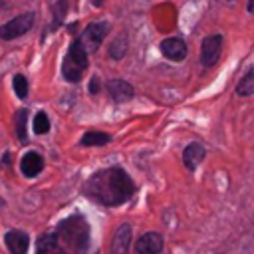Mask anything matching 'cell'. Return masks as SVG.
I'll list each match as a JSON object with an SVG mask.
<instances>
[{
    "mask_svg": "<svg viewBox=\"0 0 254 254\" xmlns=\"http://www.w3.org/2000/svg\"><path fill=\"white\" fill-rule=\"evenodd\" d=\"M103 2H105V0H91V4H93L95 8H99V6H103Z\"/></svg>",
    "mask_w": 254,
    "mask_h": 254,
    "instance_id": "cell-23",
    "label": "cell"
},
{
    "mask_svg": "<svg viewBox=\"0 0 254 254\" xmlns=\"http://www.w3.org/2000/svg\"><path fill=\"white\" fill-rule=\"evenodd\" d=\"M125 52H127V40H125V36L115 38V40L111 42V46H109V56H111L113 60H121V58L125 56Z\"/></svg>",
    "mask_w": 254,
    "mask_h": 254,
    "instance_id": "cell-17",
    "label": "cell"
},
{
    "mask_svg": "<svg viewBox=\"0 0 254 254\" xmlns=\"http://www.w3.org/2000/svg\"><path fill=\"white\" fill-rule=\"evenodd\" d=\"M131 244V226L121 224L111 238V254H127Z\"/></svg>",
    "mask_w": 254,
    "mask_h": 254,
    "instance_id": "cell-8",
    "label": "cell"
},
{
    "mask_svg": "<svg viewBox=\"0 0 254 254\" xmlns=\"http://www.w3.org/2000/svg\"><path fill=\"white\" fill-rule=\"evenodd\" d=\"M107 93L111 95V99L115 103H127L135 95L133 85L129 81H125V79H109L107 81Z\"/></svg>",
    "mask_w": 254,
    "mask_h": 254,
    "instance_id": "cell-6",
    "label": "cell"
},
{
    "mask_svg": "<svg viewBox=\"0 0 254 254\" xmlns=\"http://www.w3.org/2000/svg\"><path fill=\"white\" fill-rule=\"evenodd\" d=\"M67 12V0H58L54 6V20H52V28H58L64 22V16Z\"/></svg>",
    "mask_w": 254,
    "mask_h": 254,
    "instance_id": "cell-19",
    "label": "cell"
},
{
    "mask_svg": "<svg viewBox=\"0 0 254 254\" xmlns=\"http://www.w3.org/2000/svg\"><path fill=\"white\" fill-rule=\"evenodd\" d=\"M107 32H109V24L107 22H93V24H89L81 32V36L77 40L81 42V46L85 48V52H95L101 46V42L107 36Z\"/></svg>",
    "mask_w": 254,
    "mask_h": 254,
    "instance_id": "cell-3",
    "label": "cell"
},
{
    "mask_svg": "<svg viewBox=\"0 0 254 254\" xmlns=\"http://www.w3.org/2000/svg\"><path fill=\"white\" fill-rule=\"evenodd\" d=\"M83 192L99 204L117 206L133 196L135 183L121 167H109V169L93 173L87 179Z\"/></svg>",
    "mask_w": 254,
    "mask_h": 254,
    "instance_id": "cell-1",
    "label": "cell"
},
{
    "mask_svg": "<svg viewBox=\"0 0 254 254\" xmlns=\"http://www.w3.org/2000/svg\"><path fill=\"white\" fill-rule=\"evenodd\" d=\"M26 119H28V111L18 109V113H16V133H18L20 141H26Z\"/></svg>",
    "mask_w": 254,
    "mask_h": 254,
    "instance_id": "cell-21",
    "label": "cell"
},
{
    "mask_svg": "<svg viewBox=\"0 0 254 254\" xmlns=\"http://www.w3.org/2000/svg\"><path fill=\"white\" fill-rule=\"evenodd\" d=\"M204 155H206V151H204V147H202L200 143H190V145H187L185 151H183V163H185V167H187L189 171H194V169L202 163Z\"/></svg>",
    "mask_w": 254,
    "mask_h": 254,
    "instance_id": "cell-9",
    "label": "cell"
},
{
    "mask_svg": "<svg viewBox=\"0 0 254 254\" xmlns=\"http://www.w3.org/2000/svg\"><path fill=\"white\" fill-rule=\"evenodd\" d=\"M248 12H254V0H250V6H248Z\"/></svg>",
    "mask_w": 254,
    "mask_h": 254,
    "instance_id": "cell-24",
    "label": "cell"
},
{
    "mask_svg": "<svg viewBox=\"0 0 254 254\" xmlns=\"http://www.w3.org/2000/svg\"><path fill=\"white\" fill-rule=\"evenodd\" d=\"M137 254H159L163 250V236L159 232H145L135 242Z\"/></svg>",
    "mask_w": 254,
    "mask_h": 254,
    "instance_id": "cell-7",
    "label": "cell"
},
{
    "mask_svg": "<svg viewBox=\"0 0 254 254\" xmlns=\"http://www.w3.org/2000/svg\"><path fill=\"white\" fill-rule=\"evenodd\" d=\"M83 71H85V69H81L79 65H75L71 60L64 58V64H62V73H64V77H65L67 81H73V83H77V81L81 79Z\"/></svg>",
    "mask_w": 254,
    "mask_h": 254,
    "instance_id": "cell-15",
    "label": "cell"
},
{
    "mask_svg": "<svg viewBox=\"0 0 254 254\" xmlns=\"http://www.w3.org/2000/svg\"><path fill=\"white\" fill-rule=\"evenodd\" d=\"M159 48L161 54L171 62H183L187 58V44L181 38H165Z\"/></svg>",
    "mask_w": 254,
    "mask_h": 254,
    "instance_id": "cell-5",
    "label": "cell"
},
{
    "mask_svg": "<svg viewBox=\"0 0 254 254\" xmlns=\"http://www.w3.org/2000/svg\"><path fill=\"white\" fill-rule=\"evenodd\" d=\"M65 58L71 60V62H73L75 65H79L81 69H87V52H85V48L81 46L79 40H75V42L69 46V52H67Z\"/></svg>",
    "mask_w": 254,
    "mask_h": 254,
    "instance_id": "cell-13",
    "label": "cell"
},
{
    "mask_svg": "<svg viewBox=\"0 0 254 254\" xmlns=\"http://www.w3.org/2000/svg\"><path fill=\"white\" fill-rule=\"evenodd\" d=\"M20 169H22V175H24V177H30V179L36 177V175L44 169V159H42V155L36 153V151L26 153V155L22 157Z\"/></svg>",
    "mask_w": 254,
    "mask_h": 254,
    "instance_id": "cell-10",
    "label": "cell"
},
{
    "mask_svg": "<svg viewBox=\"0 0 254 254\" xmlns=\"http://www.w3.org/2000/svg\"><path fill=\"white\" fill-rule=\"evenodd\" d=\"M4 242H6V246L10 248L12 254H26V252H28V242H30V238H28V234L22 232V230H10V232L4 236Z\"/></svg>",
    "mask_w": 254,
    "mask_h": 254,
    "instance_id": "cell-11",
    "label": "cell"
},
{
    "mask_svg": "<svg viewBox=\"0 0 254 254\" xmlns=\"http://www.w3.org/2000/svg\"><path fill=\"white\" fill-rule=\"evenodd\" d=\"M38 254H65V252L58 244V236L52 232V234H44L38 240Z\"/></svg>",
    "mask_w": 254,
    "mask_h": 254,
    "instance_id": "cell-12",
    "label": "cell"
},
{
    "mask_svg": "<svg viewBox=\"0 0 254 254\" xmlns=\"http://www.w3.org/2000/svg\"><path fill=\"white\" fill-rule=\"evenodd\" d=\"M48 131H50V119H48V115L44 111L36 113V117H34V133L44 135Z\"/></svg>",
    "mask_w": 254,
    "mask_h": 254,
    "instance_id": "cell-18",
    "label": "cell"
},
{
    "mask_svg": "<svg viewBox=\"0 0 254 254\" xmlns=\"http://www.w3.org/2000/svg\"><path fill=\"white\" fill-rule=\"evenodd\" d=\"M111 141V137L107 135V133H101V131H87V133H83V137H81V145L83 147H99V145H107Z\"/></svg>",
    "mask_w": 254,
    "mask_h": 254,
    "instance_id": "cell-14",
    "label": "cell"
},
{
    "mask_svg": "<svg viewBox=\"0 0 254 254\" xmlns=\"http://www.w3.org/2000/svg\"><path fill=\"white\" fill-rule=\"evenodd\" d=\"M12 85H14V91L20 99H24L28 95V79L22 75V73H16L14 79H12Z\"/></svg>",
    "mask_w": 254,
    "mask_h": 254,
    "instance_id": "cell-20",
    "label": "cell"
},
{
    "mask_svg": "<svg viewBox=\"0 0 254 254\" xmlns=\"http://www.w3.org/2000/svg\"><path fill=\"white\" fill-rule=\"evenodd\" d=\"M89 91H91V93H97V91H99V77H97V75H93V77H91Z\"/></svg>",
    "mask_w": 254,
    "mask_h": 254,
    "instance_id": "cell-22",
    "label": "cell"
},
{
    "mask_svg": "<svg viewBox=\"0 0 254 254\" xmlns=\"http://www.w3.org/2000/svg\"><path fill=\"white\" fill-rule=\"evenodd\" d=\"M32 26H34V14L32 12L14 16L12 20H8L6 24L0 26V38L2 40H16V38L24 36L26 32H30Z\"/></svg>",
    "mask_w": 254,
    "mask_h": 254,
    "instance_id": "cell-2",
    "label": "cell"
},
{
    "mask_svg": "<svg viewBox=\"0 0 254 254\" xmlns=\"http://www.w3.org/2000/svg\"><path fill=\"white\" fill-rule=\"evenodd\" d=\"M236 95H242V97L254 95V67L248 69V73L238 81V85H236Z\"/></svg>",
    "mask_w": 254,
    "mask_h": 254,
    "instance_id": "cell-16",
    "label": "cell"
},
{
    "mask_svg": "<svg viewBox=\"0 0 254 254\" xmlns=\"http://www.w3.org/2000/svg\"><path fill=\"white\" fill-rule=\"evenodd\" d=\"M220 52H222V36L220 34L206 36L200 46V64L204 67H212L220 60Z\"/></svg>",
    "mask_w": 254,
    "mask_h": 254,
    "instance_id": "cell-4",
    "label": "cell"
}]
</instances>
